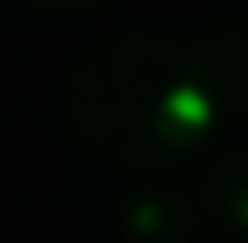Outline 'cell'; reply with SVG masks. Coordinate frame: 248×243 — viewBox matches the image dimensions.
<instances>
[{"label": "cell", "instance_id": "7a4b0ae2", "mask_svg": "<svg viewBox=\"0 0 248 243\" xmlns=\"http://www.w3.org/2000/svg\"><path fill=\"white\" fill-rule=\"evenodd\" d=\"M206 191H211V206H217L232 227L248 233V148H238V153H227V159L211 164Z\"/></svg>", "mask_w": 248, "mask_h": 243}, {"label": "cell", "instance_id": "3957f363", "mask_svg": "<svg viewBox=\"0 0 248 243\" xmlns=\"http://www.w3.org/2000/svg\"><path fill=\"white\" fill-rule=\"evenodd\" d=\"M217 80H222V100H232L248 116V37L243 43H222V53H206Z\"/></svg>", "mask_w": 248, "mask_h": 243}, {"label": "cell", "instance_id": "277c9868", "mask_svg": "<svg viewBox=\"0 0 248 243\" xmlns=\"http://www.w3.org/2000/svg\"><path fill=\"white\" fill-rule=\"evenodd\" d=\"M37 5H48V11H95L106 0H37Z\"/></svg>", "mask_w": 248, "mask_h": 243}, {"label": "cell", "instance_id": "6da1fadb", "mask_svg": "<svg viewBox=\"0 0 248 243\" xmlns=\"http://www.w3.org/2000/svg\"><path fill=\"white\" fill-rule=\"evenodd\" d=\"M222 80L206 48L164 37H122L90 53L69 80L74 127L132 169H158L211 138L222 116Z\"/></svg>", "mask_w": 248, "mask_h": 243}]
</instances>
